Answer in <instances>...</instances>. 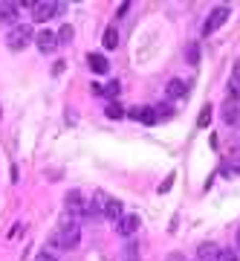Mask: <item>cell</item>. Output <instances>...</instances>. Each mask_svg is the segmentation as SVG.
<instances>
[{"label": "cell", "instance_id": "1", "mask_svg": "<svg viewBox=\"0 0 240 261\" xmlns=\"http://www.w3.org/2000/svg\"><path fill=\"white\" fill-rule=\"evenodd\" d=\"M49 244H52V247H61V250H75V247L81 244V226H78V221L70 218V215H64V221H61L58 229L52 232Z\"/></svg>", "mask_w": 240, "mask_h": 261}, {"label": "cell", "instance_id": "2", "mask_svg": "<svg viewBox=\"0 0 240 261\" xmlns=\"http://www.w3.org/2000/svg\"><path fill=\"white\" fill-rule=\"evenodd\" d=\"M32 41H35V29L29 27V23H15V27L6 32V47H9L12 53L26 49Z\"/></svg>", "mask_w": 240, "mask_h": 261}, {"label": "cell", "instance_id": "3", "mask_svg": "<svg viewBox=\"0 0 240 261\" xmlns=\"http://www.w3.org/2000/svg\"><path fill=\"white\" fill-rule=\"evenodd\" d=\"M64 209H67L70 218H75V221H81V218H93L90 203L84 200V195L78 192V189H73V192H67V195H64Z\"/></svg>", "mask_w": 240, "mask_h": 261}, {"label": "cell", "instance_id": "4", "mask_svg": "<svg viewBox=\"0 0 240 261\" xmlns=\"http://www.w3.org/2000/svg\"><path fill=\"white\" fill-rule=\"evenodd\" d=\"M67 3H55V0H44V3H35L32 6V20L35 23H44V20L55 18V15H64Z\"/></svg>", "mask_w": 240, "mask_h": 261}, {"label": "cell", "instance_id": "5", "mask_svg": "<svg viewBox=\"0 0 240 261\" xmlns=\"http://www.w3.org/2000/svg\"><path fill=\"white\" fill-rule=\"evenodd\" d=\"M229 15H231V9L229 6H214L212 12H208V18H205V23H203V35H214L217 29L229 20Z\"/></svg>", "mask_w": 240, "mask_h": 261}, {"label": "cell", "instance_id": "6", "mask_svg": "<svg viewBox=\"0 0 240 261\" xmlns=\"http://www.w3.org/2000/svg\"><path fill=\"white\" fill-rule=\"evenodd\" d=\"M35 47L41 49L44 56L55 53L58 49V32H52V29H41V32H35Z\"/></svg>", "mask_w": 240, "mask_h": 261}, {"label": "cell", "instance_id": "7", "mask_svg": "<svg viewBox=\"0 0 240 261\" xmlns=\"http://www.w3.org/2000/svg\"><path fill=\"white\" fill-rule=\"evenodd\" d=\"M139 224H142V221H139V215L125 212V215L119 218V221H116V232H119L122 238H130V235H136Z\"/></svg>", "mask_w": 240, "mask_h": 261}, {"label": "cell", "instance_id": "8", "mask_svg": "<svg viewBox=\"0 0 240 261\" xmlns=\"http://www.w3.org/2000/svg\"><path fill=\"white\" fill-rule=\"evenodd\" d=\"M220 116H223V122H226L229 128H240V102L226 99L223 108H220Z\"/></svg>", "mask_w": 240, "mask_h": 261}, {"label": "cell", "instance_id": "9", "mask_svg": "<svg viewBox=\"0 0 240 261\" xmlns=\"http://www.w3.org/2000/svg\"><path fill=\"white\" fill-rule=\"evenodd\" d=\"M125 116H130L133 122H142V125H157L159 122L154 108H130V111H125Z\"/></svg>", "mask_w": 240, "mask_h": 261}, {"label": "cell", "instance_id": "10", "mask_svg": "<svg viewBox=\"0 0 240 261\" xmlns=\"http://www.w3.org/2000/svg\"><path fill=\"white\" fill-rule=\"evenodd\" d=\"M220 250L223 247H217L214 241H203L197 247V261H220Z\"/></svg>", "mask_w": 240, "mask_h": 261}, {"label": "cell", "instance_id": "11", "mask_svg": "<svg viewBox=\"0 0 240 261\" xmlns=\"http://www.w3.org/2000/svg\"><path fill=\"white\" fill-rule=\"evenodd\" d=\"M87 64H90V70L96 75H107L110 73V61H107L102 53H90V56H87Z\"/></svg>", "mask_w": 240, "mask_h": 261}, {"label": "cell", "instance_id": "12", "mask_svg": "<svg viewBox=\"0 0 240 261\" xmlns=\"http://www.w3.org/2000/svg\"><path fill=\"white\" fill-rule=\"evenodd\" d=\"M20 3H0V27H15Z\"/></svg>", "mask_w": 240, "mask_h": 261}, {"label": "cell", "instance_id": "13", "mask_svg": "<svg viewBox=\"0 0 240 261\" xmlns=\"http://www.w3.org/2000/svg\"><path fill=\"white\" fill-rule=\"evenodd\" d=\"M165 93L168 99H185V93H188V84L183 82V79H171L165 87Z\"/></svg>", "mask_w": 240, "mask_h": 261}, {"label": "cell", "instance_id": "14", "mask_svg": "<svg viewBox=\"0 0 240 261\" xmlns=\"http://www.w3.org/2000/svg\"><path fill=\"white\" fill-rule=\"evenodd\" d=\"M122 215H125V206H122V200H116V197H110V200H107V206H104V218L116 224V221H119Z\"/></svg>", "mask_w": 240, "mask_h": 261}, {"label": "cell", "instance_id": "15", "mask_svg": "<svg viewBox=\"0 0 240 261\" xmlns=\"http://www.w3.org/2000/svg\"><path fill=\"white\" fill-rule=\"evenodd\" d=\"M229 99L240 102V61L234 64V70H231V79H229Z\"/></svg>", "mask_w": 240, "mask_h": 261}, {"label": "cell", "instance_id": "16", "mask_svg": "<svg viewBox=\"0 0 240 261\" xmlns=\"http://www.w3.org/2000/svg\"><path fill=\"white\" fill-rule=\"evenodd\" d=\"M102 44H104V49H116V47H119V29H116V27H107V29H104Z\"/></svg>", "mask_w": 240, "mask_h": 261}, {"label": "cell", "instance_id": "17", "mask_svg": "<svg viewBox=\"0 0 240 261\" xmlns=\"http://www.w3.org/2000/svg\"><path fill=\"white\" fill-rule=\"evenodd\" d=\"M104 113H107L110 119H122V116H125V108H122L119 102H107L104 105Z\"/></svg>", "mask_w": 240, "mask_h": 261}, {"label": "cell", "instance_id": "18", "mask_svg": "<svg viewBox=\"0 0 240 261\" xmlns=\"http://www.w3.org/2000/svg\"><path fill=\"white\" fill-rule=\"evenodd\" d=\"M185 61H188V64H200V44H188V49H185Z\"/></svg>", "mask_w": 240, "mask_h": 261}, {"label": "cell", "instance_id": "19", "mask_svg": "<svg viewBox=\"0 0 240 261\" xmlns=\"http://www.w3.org/2000/svg\"><path fill=\"white\" fill-rule=\"evenodd\" d=\"M70 41H73V27L64 23V27L58 29V44H70Z\"/></svg>", "mask_w": 240, "mask_h": 261}, {"label": "cell", "instance_id": "20", "mask_svg": "<svg viewBox=\"0 0 240 261\" xmlns=\"http://www.w3.org/2000/svg\"><path fill=\"white\" fill-rule=\"evenodd\" d=\"M208 122H212V108L205 105L203 111H200V119H197V125H200V128H208Z\"/></svg>", "mask_w": 240, "mask_h": 261}, {"label": "cell", "instance_id": "21", "mask_svg": "<svg viewBox=\"0 0 240 261\" xmlns=\"http://www.w3.org/2000/svg\"><path fill=\"white\" fill-rule=\"evenodd\" d=\"M154 111H157V116H159V119H168V116L174 113V108H171V105H157Z\"/></svg>", "mask_w": 240, "mask_h": 261}, {"label": "cell", "instance_id": "22", "mask_svg": "<svg viewBox=\"0 0 240 261\" xmlns=\"http://www.w3.org/2000/svg\"><path fill=\"white\" fill-rule=\"evenodd\" d=\"M220 261H240L237 250H220Z\"/></svg>", "mask_w": 240, "mask_h": 261}, {"label": "cell", "instance_id": "23", "mask_svg": "<svg viewBox=\"0 0 240 261\" xmlns=\"http://www.w3.org/2000/svg\"><path fill=\"white\" fill-rule=\"evenodd\" d=\"M171 186H174V174H168V177L162 180V183H159V195H165V192H168Z\"/></svg>", "mask_w": 240, "mask_h": 261}, {"label": "cell", "instance_id": "24", "mask_svg": "<svg viewBox=\"0 0 240 261\" xmlns=\"http://www.w3.org/2000/svg\"><path fill=\"white\" fill-rule=\"evenodd\" d=\"M35 261H58V258L52 255V252H38V255H35Z\"/></svg>", "mask_w": 240, "mask_h": 261}, {"label": "cell", "instance_id": "25", "mask_svg": "<svg viewBox=\"0 0 240 261\" xmlns=\"http://www.w3.org/2000/svg\"><path fill=\"white\" fill-rule=\"evenodd\" d=\"M128 9H130V3L125 0V3H119V15H128Z\"/></svg>", "mask_w": 240, "mask_h": 261}, {"label": "cell", "instance_id": "26", "mask_svg": "<svg viewBox=\"0 0 240 261\" xmlns=\"http://www.w3.org/2000/svg\"><path fill=\"white\" fill-rule=\"evenodd\" d=\"M234 244H237V250H240V226H237V235H234Z\"/></svg>", "mask_w": 240, "mask_h": 261}, {"label": "cell", "instance_id": "27", "mask_svg": "<svg viewBox=\"0 0 240 261\" xmlns=\"http://www.w3.org/2000/svg\"><path fill=\"white\" fill-rule=\"evenodd\" d=\"M168 261H185V258H183V255H171Z\"/></svg>", "mask_w": 240, "mask_h": 261}]
</instances>
